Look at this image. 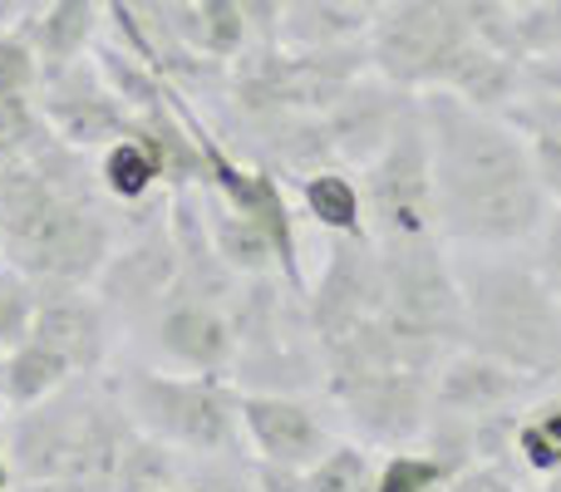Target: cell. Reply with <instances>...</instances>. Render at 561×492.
<instances>
[{
  "instance_id": "25",
  "label": "cell",
  "mask_w": 561,
  "mask_h": 492,
  "mask_svg": "<svg viewBox=\"0 0 561 492\" xmlns=\"http://www.w3.org/2000/svg\"><path fill=\"white\" fill-rule=\"evenodd\" d=\"M280 10H286V0H242V15H247L252 39H276Z\"/></svg>"
},
{
  "instance_id": "4",
  "label": "cell",
  "mask_w": 561,
  "mask_h": 492,
  "mask_svg": "<svg viewBox=\"0 0 561 492\" xmlns=\"http://www.w3.org/2000/svg\"><path fill=\"white\" fill-rule=\"evenodd\" d=\"M104 385L138 434L187 458L227 454L242 428L237 424V389L227 385V375H163L148 365H128L108 375Z\"/></svg>"
},
{
  "instance_id": "32",
  "label": "cell",
  "mask_w": 561,
  "mask_h": 492,
  "mask_svg": "<svg viewBox=\"0 0 561 492\" xmlns=\"http://www.w3.org/2000/svg\"><path fill=\"white\" fill-rule=\"evenodd\" d=\"M547 492H561V468H552V488H547Z\"/></svg>"
},
{
  "instance_id": "16",
  "label": "cell",
  "mask_w": 561,
  "mask_h": 492,
  "mask_svg": "<svg viewBox=\"0 0 561 492\" xmlns=\"http://www.w3.org/2000/svg\"><path fill=\"white\" fill-rule=\"evenodd\" d=\"M99 187L114 203H144L158 183H163V163H158L153 144L138 128H128L124 138H114L108 148H99Z\"/></svg>"
},
{
  "instance_id": "20",
  "label": "cell",
  "mask_w": 561,
  "mask_h": 492,
  "mask_svg": "<svg viewBox=\"0 0 561 492\" xmlns=\"http://www.w3.org/2000/svg\"><path fill=\"white\" fill-rule=\"evenodd\" d=\"M513 438H517L523 458L537 468V473L561 468V404H542V409H533L527 419H517Z\"/></svg>"
},
{
  "instance_id": "9",
  "label": "cell",
  "mask_w": 561,
  "mask_h": 492,
  "mask_svg": "<svg viewBox=\"0 0 561 492\" xmlns=\"http://www.w3.org/2000/svg\"><path fill=\"white\" fill-rule=\"evenodd\" d=\"M237 424H242L247 444L256 448V464L272 468H296L300 473L335 448L316 409L280 394V389H237Z\"/></svg>"
},
{
  "instance_id": "10",
  "label": "cell",
  "mask_w": 561,
  "mask_h": 492,
  "mask_svg": "<svg viewBox=\"0 0 561 492\" xmlns=\"http://www.w3.org/2000/svg\"><path fill=\"white\" fill-rule=\"evenodd\" d=\"M35 320L30 335L69 359L75 375H99L108 359V310L94 296V286H69V281H35Z\"/></svg>"
},
{
  "instance_id": "8",
  "label": "cell",
  "mask_w": 561,
  "mask_h": 492,
  "mask_svg": "<svg viewBox=\"0 0 561 492\" xmlns=\"http://www.w3.org/2000/svg\"><path fill=\"white\" fill-rule=\"evenodd\" d=\"M153 345L168 365L187 375H227L237 355V330L227 306L213 300V290L178 281L153 310Z\"/></svg>"
},
{
  "instance_id": "17",
  "label": "cell",
  "mask_w": 561,
  "mask_h": 492,
  "mask_svg": "<svg viewBox=\"0 0 561 492\" xmlns=\"http://www.w3.org/2000/svg\"><path fill=\"white\" fill-rule=\"evenodd\" d=\"M300 203H306V213L316 217L330 237H369L365 232V197H359V187L350 183L345 173H335V168H320V173L300 178Z\"/></svg>"
},
{
  "instance_id": "23",
  "label": "cell",
  "mask_w": 561,
  "mask_h": 492,
  "mask_svg": "<svg viewBox=\"0 0 561 492\" xmlns=\"http://www.w3.org/2000/svg\"><path fill=\"white\" fill-rule=\"evenodd\" d=\"M183 492H262L256 488V468L232 464L227 454H203L183 464Z\"/></svg>"
},
{
  "instance_id": "2",
  "label": "cell",
  "mask_w": 561,
  "mask_h": 492,
  "mask_svg": "<svg viewBox=\"0 0 561 492\" xmlns=\"http://www.w3.org/2000/svg\"><path fill=\"white\" fill-rule=\"evenodd\" d=\"M473 35L517 55L513 5H503V0H389L385 10L369 15L365 30L369 69L409 94L438 89L444 69Z\"/></svg>"
},
{
  "instance_id": "11",
  "label": "cell",
  "mask_w": 561,
  "mask_h": 492,
  "mask_svg": "<svg viewBox=\"0 0 561 492\" xmlns=\"http://www.w3.org/2000/svg\"><path fill=\"white\" fill-rule=\"evenodd\" d=\"M409 99H414L409 89L389 84V79L375 75V69H365L359 79H350V84L340 89L335 104L320 114L330 144H335V158L365 168L369 158L389 144V134H394V124L404 118Z\"/></svg>"
},
{
  "instance_id": "27",
  "label": "cell",
  "mask_w": 561,
  "mask_h": 492,
  "mask_svg": "<svg viewBox=\"0 0 561 492\" xmlns=\"http://www.w3.org/2000/svg\"><path fill=\"white\" fill-rule=\"evenodd\" d=\"M10 492H94V488L75 483V478H15Z\"/></svg>"
},
{
  "instance_id": "26",
  "label": "cell",
  "mask_w": 561,
  "mask_h": 492,
  "mask_svg": "<svg viewBox=\"0 0 561 492\" xmlns=\"http://www.w3.org/2000/svg\"><path fill=\"white\" fill-rule=\"evenodd\" d=\"M448 492H517V488L507 483L497 468H468V473H458L454 483H448Z\"/></svg>"
},
{
  "instance_id": "15",
  "label": "cell",
  "mask_w": 561,
  "mask_h": 492,
  "mask_svg": "<svg viewBox=\"0 0 561 492\" xmlns=\"http://www.w3.org/2000/svg\"><path fill=\"white\" fill-rule=\"evenodd\" d=\"M69 379H75L69 359L59 355V350H49L45 340L25 335L20 345H10L5 355H0V404L30 409V404H39V399L59 394Z\"/></svg>"
},
{
  "instance_id": "24",
  "label": "cell",
  "mask_w": 561,
  "mask_h": 492,
  "mask_svg": "<svg viewBox=\"0 0 561 492\" xmlns=\"http://www.w3.org/2000/svg\"><path fill=\"white\" fill-rule=\"evenodd\" d=\"M542 281L561 296V207L542 222Z\"/></svg>"
},
{
  "instance_id": "34",
  "label": "cell",
  "mask_w": 561,
  "mask_h": 492,
  "mask_svg": "<svg viewBox=\"0 0 561 492\" xmlns=\"http://www.w3.org/2000/svg\"><path fill=\"white\" fill-rule=\"evenodd\" d=\"M158 492H183V483H178V488H158Z\"/></svg>"
},
{
  "instance_id": "31",
  "label": "cell",
  "mask_w": 561,
  "mask_h": 492,
  "mask_svg": "<svg viewBox=\"0 0 561 492\" xmlns=\"http://www.w3.org/2000/svg\"><path fill=\"white\" fill-rule=\"evenodd\" d=\"M350 5H355V10H365V15H375V10H385L389 0H350Z\"/></svg>"
},
{
  "instance_id": "13",
  "label": "cell",
  "mask_w": 561,
  "mask_h": 492,
  "mask_svg": "<svg viewBox=\"0 0 561 492\" xmlns=\"http://www.w3.org/2000/svg\"><path fill=\"white\" fill-rule=\"evenodd\" d=\"M99 25H104V0H49L35 20H25V35L35 39L39 65L59 69L94 55Z\"/></svg>"
},
{
  "instance_id": "29",
  "label": "cell",
  "mask_w": 561,
  "mask_h": 492,
  "mask_svg": "<svg viewBox=\"0 0 561 492\" xmlns=\"http://www.w3.org/2000/svg\"><path fill=\"white\" fill-rule=\"evenodd\" d=\"M15 488V473H10V458H5V434H0V492Z\"/></svg>"
},
{
  "instance_id": "21",
  "label": "cell",
  "mask_w": 561,
  "mask_h": 492,
  "mask_svg": "<svg viewBox=\"0 0 561 492\" xmlns=\"http://www.w3.org/2000/svg\"><path fill=\"white\" fill-rule=\"evenodd\" d=\"M444 478H448V468L434 454H389L375 468L369 492H438Z\"/></svg>"
},
{
  "instance_id": "28",
  "label": "cell",
  "mask_w": 561,
  "mask_h": 492,
  "mask_svg": "<svg viewBox=\"0 0 561 492\" xmlns=\"http://www.w3.org/2000/svg\"><path fill=\"white\" fill-rule=\"evenodd\" d=\"M45 5H49V0H10V10L20 15V25H25V20H35Z\"/></svg>"
},
{
  "instance_id": "14",
  "label": "cell",
  "mask_w": 561,
  "mask_h": 492,
  "mask_svg": "<svg viewBox=\"0 0 561 492\" xmlns=\"http://www.w3.org/2000/svg\"><path fill=\"white\" fill-rule=\"evenodd\" d=\"M369 15L350 0H286L276 25V45L286 49H335L365 39Z\"/></svg>"
},
{
  "instance_id": "30",
  "label": "cell",
  "mask_w": 561,
  "mask_h": 492,
  "mask_svg": "<svg viewBox=\"0 0 561 492\" xmlns=\"http://www.w3.org/2000/svg\"><path fill=\"white\" fill-rule=\"evenodd\" d=\"M10 25H20V15L10 10V0H0V30H10Z\"/></svg>"
},
{
  "instance_id": "12",
  "label": "cell",
  "mask_w": 561,
  "mask_h": 492,
  "mask_svg": "<svg viewBox=\"0 0 561 492\" xmlns=\"http://www.w3.org/2000/svg\"><path fill=\"white\" fill-rule=\"evenodd\" d=\"M523 389H527V375H517L513 365H503V359L473 350V355L448 359V365L438 369L428 404H434V414L473 419L478 424V419H488V414H503Z\"/></svg>"
},
{
  "instance_id": "5",
  "label": "cell",
  "mask_w": 561,
  "mask_h": 492,
  "mask_svg": "<svg viewBox=\"0 0 561 492\" xmlns=\"http://www.w3.org/2000/svg\"><path fill=\"white\" fill-rule=\"evenodd\" d=\"M359 197H365V217L375 222V242H399V237H428V232L438 237L434 158H428V128L419 99H409L389 144L365 163Z\"/></svg>"
},
{
  "instance_id": "7",
  "label": "cell",
  "mask_w": 561,
  "mask_h": 492,
  "mask_svg": "<svg viewBox=\"0 0 561 492\" xmlns=\"http://www.w3.org/2000/svg\"><path fill=\"white\" fill-rule=\"evenodd\" d=\"M178 276H183V256H178L173 227L153 222V227H138L128 242H114L108 261L94 276V296L104 300L108 316L138 320L163 306L168 290L178 286Z\"/></svg>"
},
{
  "instance_id": "33",
  "label": "cell",
  "mask_w": 561,
  "mask_h": 492,
  "mask_svg": "<svg viewBox=\"0 0 561 492\" xmlns=\"http://www.w3.org/2000/svg\"><path fill=\"white\" fill-rule=\"evenodd\" d=\"M503 5H513V10H523V5H537V0H503Z\"/></svg>"
},
{
  "instance_id": "18",
  "label": "cell",
  "mask_w": 561,
  "mask_h": 492,
  "mask_svg": "<svg viewBox=\"0 0 561 492\" xmlns=\"http://www.w3.org/2000/svg\"><path fill=\"white\" fill-rule=\"evenodd\" d=\"M39 79H45V65L25 25L0 30V99H35Z\"/></svg>"
},
{
  "instance_id": "1",
  "label": "cell",
  "mask_w": 561,
  "mask_h": 492,
  "mask_svg": "<svg viewBox=\"0 0 561 492\" xmlns=\"http://www.w3.org/2000/svg\"><path fill=\"white\" fill-rule=\"evenodd\" d=\"M434 158V227L458 242L513 247L542 232L547 187L523 128L448 89H419Z\"/></svg>"
},
{
  "instance_id": "3",
  "label": "cell",
  "mask_w": 561,
  "mask_h": 492,
  "mask_svg": "<svg viewBox=\"0 0 561 492\" xmlns=\"http://www.w3.org/2000/svg\"><path fill=\"white\" fill-rule=\"evenodd\" d=\"M463 330L473 350L513 365L527 379L561 375V300L527 266H463Z\"/></svg>"
},
{
  "instance_id": "19",
  "label": "cell",
  "mask_w": 561,
  "mask_h": 492,
  "mask_svg": "<svg viewBox=\"0 0 561 492\" xmlns=\"http://www.w3.org/2000/svg\"><path fill=\"white\" fill-rule=\"evenodd\" d=\"M35 300H39V286L35 276L15 271L5 261L0 266V350L20 345L30 335V320H35Z\"/></svg>"
},
{
  "instance_id": "6",
  "label": "cell",
  "mask_w": 561,
  "mask_h": 492,
  "mask_svg": "<svg viewBox=\"0 0 561 492\" xmlns=\"http://www.w3.org/2000/svg\"><path fill=\"white\" fill-rule=\"evenodd\" d=\"M35 104H39V118L49 124V134L59 144L79 148V153H99V148H108L114 138H124L134 128V114L108 89V79L99 75L94 55L75 59V65L45 69Z\"/></svg>"
},
{
  "instance_id": "22",
  "label": "cell",
  "mask_w": 561,
  "mask_h": 492,
  "mask_svg": "<svg viewBox=\"0 0 561 492\" xmlns=\"http://www.w3.org/2000/svg\"><path fill=\"white\" fill-rule=\"evenodd\" d=\"M517 55H561V0H537V5L513 10Z\"/></svg>"
}]
</instances>
